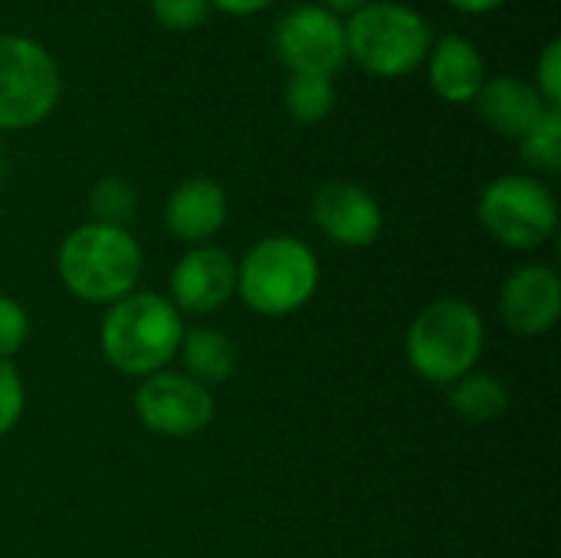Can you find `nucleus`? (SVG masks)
Segmentation results:
<instances>
[{"instance_id": "obj_1", "label": "nucleus", "mask_w": 561, "mask_h": 558, "mask_svg": "<svg viewBox=\"0 0 561 558\" xmlns=\"http://www.w3.org/2000/svg\"><path fill=\"white\" fill-rule=\"evenodd\" d=\"M434 33L421 10L401 0H375L345 20L348 59L368 76L401 79L427 62Z\"/></svg>"}, {"instance_id": "obj_22", "label": "nucleus", "mask_w": 561, "mask_h": 558, "mask_svg": "<svg viewBox=\"0 0 561 558\" xmlns=\"http://www.w3.org/2000/svg\"><path fill=\"white\" fill-rule=\"evenodd\" d=\"M536 89H539V95L552 105V109H559L561 105V43L559 39H549L546 43V49L539 53V69H536V82H533Z\"/></svg>"}, {"instance_id": "obj_20", "label": "nucleus", "mask_w": 561, "mask_h": 558, "mask_svg": "<svg viewBox=\"0 0 561 558\" xmlns=\"http://www.w3.org/2000/svg\"><path fill=\"white\" fill-rule=\"evenodd\" d=\"M526 164L539 171H559L561 168V109H549L546 118L519 138Z\"/></svg>"}, {"instance_id": "obj_26", "label": "nucleus", "mask_w": 561, "mask_h": 558, "mask_svg": "<svg viewBox=\"0 0 561 558\" xmlns=\"http://www.w3.org/2000/svg\"><path fill=\"white\" fill-rule=\"evenodd\" d=\"M329 13H335V16H352V13H358V10H365L368 3H375V0H319Z\"/></svg>"}, {"instance_id": "obj_19", "label": "nucleus", "mask_w": 561, "mask_h": 558, "mask_svg": "<svg viewBox=\"0 0 561 558\" xmlns=\"http://www.w3.org/2000/svg\"><path fill=\"white\" fill-rule=\"evenodd\" d=\"M135 204H138L135 187L115 174L102 178L89 194V207L95 214V224H105V227H125L135 214Z\"/></svg>"}, {"instance_id": "obj_7", "label": "nucleus", "mask_w": 561, "mask_h": 558, "mask_svg": "<svg viewBox=\"0 0 561 558\" xmlns=\"http://www.w3.org/2000/svg\"><path fill=\"white\" fill-rule=\"evenodd\" d=\"M480 220L500 243L533 250L556 234L559 204L542 181L526 174H503L483 191Z\"/></svg>"}, {"instance_id": "obj_5", "label": "nucleus", "mask_w": 561, "mask_h": 558, "mask_svg": "<svg viewBox=\"0 0 561 558\" xmlns=\"http://www.w3.org/2000/svg\"><path fill=\"white\" fill-rule=\"evenodd\" d=\"M319 263L312 250L293 237L260 240L237 266V289L263 316H286L312 299Z\"/></svg>"}, {"instance_id": "obj_10", "label": "nucleus", "mask_w": 561, "mask_h": 558, "mask_svg": "<svg viewBox=\"0 0 561 558\" xmlns=\"http://www.w3.org/2000/svg\"><path fill=\"white\" fill-rule=\"evenodd\" d=\"M312 217L339 247H368L381 234L378 201L352 181L322 184L312 197Z\"/></svg>"}, {"instance_id": "obj_24", "label": "nucleus", "mask_w": 561, "mask_h": 558, "mask_svg": "<svg viewBox=\"0 0 561 558\" xmlns=\"http://www.w3.org/2000/svg\"><path fill=\"white\" fill-rule=\"evenodd\" d=\"M23 414V385L16 372L0 358V434H7Z\"/></svg>"}, {"instance_id": "obj_27", "label": "nucleus", "mask_w": 561, "mask_h": 558, "mask_svg": "<svg viewBox=\"0 0 561 558\" xmlns=\"http://www.w3.org/2000/svg\"><path fill=\"white\" fill-rule=\"evenodd\" d=\"M447 3L460 13H490V10L503 7L506 0H447Z\"/></svg>"}, {"instance_id": "obj_11", "label": "nucleus", "mask_w": 561, "mask_h": 558, "mask_svg": "<svg viewBox=\"0 0 561 558\" xmlns=\"http://www.w3.org/2000/svg\"><path fill=\"white\" fill-rule=\"evenodd\" d=\"M561 309V280L552 266H519L500 293V312L519 335H542L556 326Z\"/></svg>"}, {"instance_id": "obj_16", "label": "nucleus", "mask_w": 561, "mask_h": 558, "mask_svg": "<svg viewBox=\"0 0 561 558\" xmlns=\"http://www.w3.org/2000/svg\"><path fill=\"white\" fill-rule=\"evenodd\" d=\"M181 352H184V365L197 385L227 382L237 365L233 342L217 329H194L191 335L181 339Z\"/></svg>"}, {"instance_id": "obj_4", "label": "nucleus", "mask_w": 561, "mask_h": 558, "mask_svg": "<svg viewBox=\"0 0 561 558\" xmlns=\"http://www.w3.org/2000/svg\"><path fill=\"white\" fill-rule=\"evenodd\" d=\"M483 352V319L460 299L431 303L408 332V358L427 382L450 385L467 378Z\"/></svg>"}, {"instance_id": "obj_23", "label": "nucleus", "mask_w": 561, "mask_h": 558, "mask_svg": "<svg viewBox=\"0 0 561 558\" xmlns=\"http://www.w3.org/2000/svg\"><path fill=\"white\" fill-rule=\"evenodd\" d=\"M26 332H30V322H26L23 306L0 296V358L20 352V345L26 342Z\"/></svg>"}, {"instance_id": "obj_8", "label": "nucleus", "mask_w": 561, "mask_h": 558, "mask_svg": "<svg viewBox=\"0 0 561 558\" xmlns=\"http://www.w3.org/2000/svg\"><path fill=\"white\" fill-rule=\"evenodd\" d=\"M273 46L289 72L332 79L348 62L345 20L329 13L322 3H299L286 10L273 30Z\"/></svg>"}, {"instance_id": "obj_18", "label": "nucleus", "mask_w": 561, "mask_h": 558, "mask_svg": "<svg viewBox=\"0 0 561 558\" xmlns=\"http://www.w3.org/2000/svg\"><path fill=\"white\" fill-rule=\"evenodd\" d=\"M450 408L460 411L467 421H496L510 408V395L496 378L470 375V378L457 382V388L450 395Z\"/></svg>"}, {"instance_id": "obj_25", "label": "nucleus", "mask_w": 561, "mask_h": 558, "mask_svg": "<svg viewBox=\"0 0 561 558\" xmlns=\"http://www.w3.org/2000/svg\"><path fill=\"white\" fill-rule=\"evenodd\" d=\"M266 7H273V0H210V10H220L227 16H253Z\"/></svg>"}, {"instance_id": "obj_3", "label": "nucleus", "mask_w": 561, "mask_h": 558, "mask_svg": "<svg viewBox=\"0 0 561 558\" xmlns=\"http://www.w3.org/2000/svg\"><path fill=\"white\" fill-rule=\"evenodd\" d=\"M178 309L154 293H131L112 303L102 322V352L125 375H154L181 349Z\"/></svg>"}, {"instance_id": "obj_6", "label": "nucleus", "mask_w": 561, "mask_h": 558, "mask_svg": "<svg viewBox=\"0 0 561 558\" xmlns=\"http://www.w3.org/2000/svg\"><path fill=\"white\" fill-rule=\"evenodd\" d=\"M62 76L53 53L23 33H0V132L39 125L59 102Z\"/></svg>"}, {"instance_id": "obj_12", "label": "nucleus", "mask_w": 561, "mask_h": 558, "mask_svg": "<svg viewBox=\"0 0 561 558\" xmlns=\"http://www.w3.org/2000/svg\"><path fill=\"white\" fill-rule=\"evenodd\" d=\"M486 128L506 138H526L552 109L529 79L519 76H486L477 99L470 102Z\"/></svg>"}, {"instance_id": "obj_9", "label": "nucleus", "mask_w": 561, "mask_h": 558, "mask_svg": "<svg viewBox=\"0 0 561 558\" xmlns=\"http://www.w3.org/2000/svg\"><path fill=\"white\" fill-rule=\"evenodd\" d=\"M135 411L141 424L164 437H187L210 424L214 398L204 385L187 375L154 372L135 395Z\"/></svg>"}, {"instance_id": "obj_14", "label": "nucleus", "mask_w": 561, "mask_h": 558, "mask_svg": "<svg viewBox=\"0 0 561 558\" xmlns=\"http://www.w3.org/2000/svg\"><path fill=\"white\" fill-rule=\"evenodd\" d=\"M424 66H427L431 89L450 105L473 102L480 86L486 82L483 53L477 49V43H470L467 36H457V33H447V36L434 39Z\"/></svg>"}, {"instance_id": "obj_13", "label": "nucleus", "mask_w": 561, "mask_h": 558, "mask_svg": "<svg viewBox=\"0 0 561 558\" xmlns=\"http://www.w3.org/2000/svg\"><path fill=\"white\" fill-rule=\"evenodd\" d=\"M237 289V263L217 247H194L171 273V296L187 312H214Z\"/></svg>"}, {"instance_id": "obj_17", "label": "nucleus", "mask_w": 561, "mask_h": 558, "mask_svg": "<svg viewBox=\"0 0 561 558\" xmlns=\"http://www.w3.org/2000/svg\"><path fill=\"white\" fill-rule=\"evenodd\" d=\"M286 112L299 125L322 122L335 105V86L329 76H309V72H289L286 92H283Z\"/></svg>"}, {"instance_id": "obj_21", "label": "nucleus", "mask_w": 561, "mask_h": 558, "mask_svg": "<svg viewBox=\"0 0 561 558\" xmlns=\"http://www.w3.org/2000/svg\"><path fill=\"white\" fill-rule=\"evenodd\" d=\"M151 16L164 26V30H197L207 23L210 16V0H151Z\"/></svg>"}, {"instance_id": "obj_2", "label": "nucleus", "mask_w": 561, "mask_h": 558, "mask_svg": "<svg viewBox=\"0 0 561 558\" xmlns=\"http://www.w3.org/2000/svg\"><path fill=\"white\" fill-rule=\"evenodd\" d=\"M59 276L85 303H118L138 286L141 250L125 227L85 224L62 240Z\"/></svg>"}, {"instance_id": "obj_15", "label": "nucleus", "mask_w": 561, "mask_h": 558, "mask_svg": "<svg viewBox=\"0 0 561 558\" xmlns=\"http://www.w3.org/2000/svg\"><path fill=\"white\" fill-rule=\"evenodd\" d=\"M227 220V194L210 178H187L174 187L164 207L168 230L184 243L210 240Z\"/></svg>"}]
</instances>
